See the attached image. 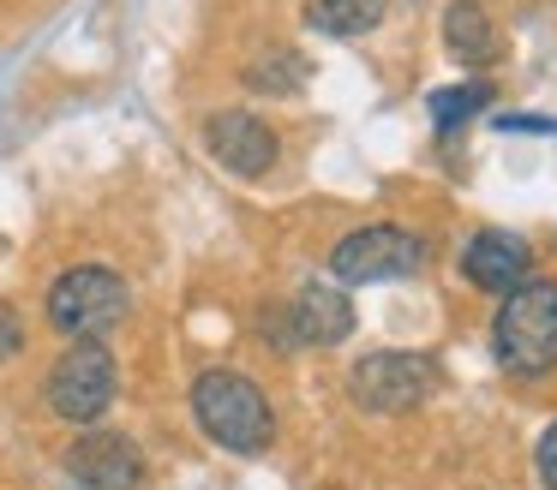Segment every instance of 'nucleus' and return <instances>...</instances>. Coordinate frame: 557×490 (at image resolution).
Segmentation results:
<instances>
[{
  "mask_svg": "<svg viewBox=\"0 0 557 490\" xmlns=\"http://www.w3.org/2000/svg\"><path fill=\"white\" fill-rule=\"evenodd\" d=\"M66 473L85 490H138L145 454H138V442L121 437V430H85V437L66 449Z\"/></svg>",
  "mask_w": 557,
  "mask_h": 490,
  "instance_id": "6e6552de",
  "label": "nucleus"
},
{
  "mask_svg": "<svg viewBox=\"0 0 557 490\" xmlns=\"http://www.w3.org/2000/svg\"><path fill=\"white\" fill-rule=\"evenodd\" d=\"M205 150L216 155L228 174L258 179V174L276 167V131H270L258 114H246V108H222V114L205 120Z\"/></svg>",
  "mask_w": 557,
  "mask_h": 490,
  "instance_id": "0eeeda50",
  "label": "nucleus"
},
{
  "mask_svg": "<svg viewBox=\"0 0 557 490\" xmlns=\"http://www.w3.org/2000/svg\"><path fill=\"white\" fill-rule=\"evenodd\" d=\"M420 263H425L420 234H408V227H396V222H377V227H354L336 246L330 269H336V281L366 287V281H401V275H413Z\"/></svg>",
  "mask_w": 557,
  "mask_h": 490,
  "instance_id": "423d86ee",
  "label": "nucleus"
},
{
  "mask_svg": "<svg viewBox=\"0 0 557 490\" xmlns=\"http://www.w3.org/2000/svg\"><path fill=\"white\" fill-rule=\"evenodd\" d=\"M300 78H306V66L294 54H276V60H264V66L246 72V84H252V90H294Z\"/></svg>",
  "mask_w": 557,
  "mask_h": 490,
  "instance_id": "4468645a",
  "label": "nucleus"
},
{
  "mask_svg": "<svg viewBox=\"0 0 557 490\" xmlns=\"http://www.w3.org/2000/svg\"><path fill=\"white\" fill-rule=\"evenodd\" d=\"M504 131H557V120H533V114H504Z\"/></svg>",
  "mask_w": 557,
  "mask_h": 490,
  "instance_id": "f3484780",
  "label": "nucleus"
},
{
  "mask_svg": "<svg viewBox=\"0 0 557 490\" xmlns=\"http://www.w3.org/2000/svg\"><path fill=\"white\" fill-rule=\"evenodd\" d=\"M492 353L509 377H545L557 370V281H521L504 293L492 317Z\"/></svg>",
  "mask_w": 557,
  "mask_h": 490,
  "instance_id": "f257e3e1",
  "label": "nucleus"
},
{
  "mask_svg": "<svg viewBox=\"0 0 557 490\" xmlns=\"http://www.w3.org/2000/svg\"><path fill=\"white\" fill-rule=\"evenodd\" d=\"M533 466H540V478H545V490H557V418L545 425V437H540V449H533Z\"/></svg>",
  "mask_w": 557,
  "mask_h": 490,
  "instance_id": "2eb2a0df",
  "label": "nucleus"
},
{
  "mask_svg": "<svg viewBox=\"0 0 557 490\" xmlns=\"http://www.w3.org/2000/svg\"><path fill=\"white\" fill-rule=\"evenodd\" d=\"M193 418L228 454H258L276 437V413H270L264 389L246 370H205L193 382Z\"/></svg>",
  "mask_w": 557,
  "mask_h": 490,
  "instance_id": "f03ea898",
  "label": "nucleus"
},
{
  "mask_svg": "<svg viewBox=\"0 0 557 490\" xmlns=\"http://www.w3.org/2000/svg\"><path fill=\"white\" fill-rule=\"evenodd\" d=\"M444 48L461 60V66H492V60H497V30H492V18H485L480 0H449Z\"/></svg>",
  "mask_w": 557,
  "mask_h": 490,
  "instance_id": "9b49d317",
  "label": "nucleus"
},
{
  "mask_svg": "<svg viewBox=\"0 0 557 490\" xmlns=\"http://www.w3.org/2000/svg\"><path fill=\"white\" fill-rule=\"evenodd\" d=\"M282 311H288L294 347H342L354 335V299L330 281H306L294 293V305H282Z\"/></svg>",
  "mask_w": 557,
  "mask_h": 490,
  "instance_id": "1a4fd4ad",
  "label": "nucleus"
},
{
  "mask_svg": "<svg viewBox=\"0 0 557 490\" xmlns=\"http://www.w3.org/2000/svg\"><path fill=\"white\" fill-rule=\"evenodd\" d=\"M126 305H133L126 281L114 269H102V263H78V269H66L61 281L49 287V323L61 335H73V341L109 335L114 323L126 317Z\"/></svg>",
  "mask_w": 557,
  "mask_h": 490,
  "instance_id": "7ed1b4c3",
  "label": "nucleus"
},
{
  "mask_svg": "<svg viewBox=\"0 0 557 490\" xmlns=\"http://www.w3.org/2000/svg\"><path fill=\"white\" fill-rule=\"evenodd\" d=\"M461 269H468V281L480 287V293H497L504 299L509 287L528 281L533 269V251L521 234H504V227H485V234L468 239V251H461Z\"/></svg>",
  "mask_w": 557,
  "mask_h": 490,
  "instance_id": "9d476101",
  "label": "nucleus"
},
{
  "mask_svg": "<svg viewBox=\"0 0 557 490\" xmlns=\"http://www.w3.org/2000/svg\"><path fill=\"white\" fill-rule=\"evenodd\" d=\"M492 84L485 78H468V84H444V90H432V120H437V131H456V126H468L480 108H492Z\"/></svg>",
  "mask_w": 557,
  "mask_h": 490,
  "instance_id": "ddd939ff",
  "label": "nucleus"
},
{
  "mask_svg": "<svg viewBox=\"0 0 557 490\" xmlns=\"http://www.w3.org/2000/svg\"><path fill=\"white\" fill-rule=\"evenodd\" d=\"M25 347V323H18L13 305H0V359H13Z\"/></svg>",
  "mask_w": 557,
  "mask_h": 490,
  "instance_id": "dca6fc26",
  "label": "nucleus"
},
{
  "mask_svg": "<svg viewBox=\"0 0 557 490\" xmlns=\"http://www.w3.org/2000/svg\"><path fill=\"white\" fill-rule=\"evenodd\" d=\"M121 394V365L102 341H73L49 370V406L66 425H97Z\"/></svg>",
  "mask_w": 557,
  "mask_h": 490,
  "instance_id": "39448f33",
  "label": "nucleus"
},
{
  "mask_svg": "<svg viewBox=\"0 0 557 490\" xmlns=\"http://www.w3.org/2000/svg\"><path fill=\"white\" fill-rule=\"evenodd\" d=\"M384 18V0H312L306 7V24L318 36H366Z\"/></svg>",
  "mask_w": 557,
  "mask_h": 490,
  "instance_id": "f8f14e48",
  "label": "nucleus"
},
{
  "mask_svg": "<svg viewBox=\"0 0 557 490\" xmlns=\"http://www.w3.org/2000/svg\"><path fill=\"white\" fill-rule=\"evenodd\" d=\"M444 382L432 353H366L360 365L348 370V394L360 413H377V418H396V413H413L420 401H432V389Z\"/></svg>",
  "mask_w": 557,
  "mask_h": 490,
  "instance_id": "20e7f679",
  "label": "nucleus"
}]
</instances>
